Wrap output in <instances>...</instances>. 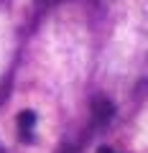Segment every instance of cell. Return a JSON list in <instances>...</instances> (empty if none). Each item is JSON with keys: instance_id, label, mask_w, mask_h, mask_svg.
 Returning a JSON list of instances; mask_svg holds the SVG:
<instances>
[{"instance_id": "6da1fadb", "label": "cell", "mask_w": 148, "mask_h": 153, "mask_svg": "<svg viewBox=\"0 0 148 153\" xmlns=\"http://www.w3.org/2000/svg\"><path fill=\"white\" fill-rule=\"evenodd\" d=\"M31 128H33V112H21V130H28V138H31Z\"/></svg>"}, {"instance_id": "7a4b0ae2", "label": "cell", "mask_w": 148, "mask_h": 153, "mask_svg": "<svg viewBox=\"0 0 148 153\" xmlns=\"http://www.w3.org/2000/svg\"><path fill=\"white\" fill-rule=\"evenodd\" d=\"M100 153H115V151H110V148H102V151H100Z\"/></svg>"}, {"instance_id": "3957f363", "label": "cell", "mask_w": 148, "mask_h": 153, "mask_svg": "<svg viewBox=\"0 0 148 153\" xmlns=\"http://www.w3.org/2000/svg\"><path fill=\"white\" fill-rule=\"evenodd\" d=\"M0 153H8V151H5V148H0Z\"/></svg>"}]
</instances>
